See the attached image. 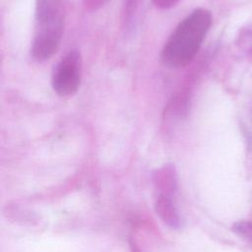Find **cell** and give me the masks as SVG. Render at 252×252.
<instances>
[{
    "mask_svg": "<svg viewBox=\"0 0 252 252\" xmlns=\"http://www.w3.org/2000/svg\"><path fill=\"white\" fill-rule=\"evenodd\" d=\"M212 25L211 12L197 8L186 16L174 29L161 50L160 59L168 68L188 65L205 39Z\"/></svg>",
    "mask_w": 252,
    "mask_h": 252,
    "instance_id": "6da1fadb",
    "label": "cell"
},
{
    "mask_svg": "<svg viewBox=\"0 0 252 252\" xmlns=\"http://www.w3.org/2000/svg\"><path fill=\"white\" fill-rule=\"evenodd\" d=\"M65 21L63 0H36L31 55L43 62L58 50Z\"/></svg>",
    "mask_w": 252,
    "mask_h": 252,
    "instance_id": "7a4b0ae2",
    "label": "cell"
},
{
    "mask_svg": "<svg viewBox=\"0 0 252 252\" xmlns=\"http://www.w3.org/2000/svg\"><path fill=\"white\" fill-rule=\"evenodd\" d=\"M83 62L79 50H69L53 67L51 86L60 96H70L77 93L82 80Z\"/></svg>",
    "mask_w": 252,
    "mask_h": 252,
    "instance_id": "3957f363",
    "label": "cell"
},
{
    "mask_svg": "<svg viewBox=\"0 0 252 252\" xmlns=\"http://www.w3.org/2000/svg\"><path fill=\"white\" fill-rule=\"evenodd\" d=\"M231 229L240 237L246 241L252 243V221L250 220H238L234 222Z\"/></svg>",
    "mask_w": 252,
    "mask_h": 252,
    "instance_id": "277c9868",
    "label": "cell"
},
{
    "mask_svg": "<svg viewBox=\"0 0 252 252\" xmlns=\"http://www.w3.org/2000/svg\"><path fill=\"white\" fill-rule=\"evenodd\" d=\"M154 5L159 9L167 10L176 6L180 0H152Z\"/></svg>",
    "mask_w": 252,
    "mask_h": 252,
    "instance_id": "5b68a950",
    "label": "cell"
}]
</instances>
